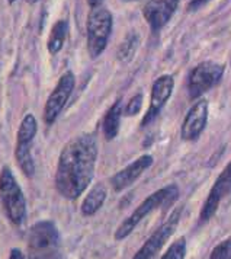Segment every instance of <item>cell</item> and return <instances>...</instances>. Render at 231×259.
Instances as JSON below:
<instances>
[{
    "label": "cell",
    "mask_w": 231,
    "mask_h": 259,
    "mask_svg": "<svg viewBox=\"0 0 231 259\" xmlns=\"http://www.w3.org/2000/svg\"><path fill=\"white\" fill-rule=\"evenodd\" d=\"M58 243L60 236L56 224L53 222H38L32 226L28 247H29V259H58Z\"/></svg>",
    "instance_id": "cell-4"
},
{
    "label": "cell",
    "mask_w": 231,
    "mask_h": 259,
    "mask_svg": "<svg viewBox=\"0 0 231 259\" xmlns=\"http://www.w3.org/2000/svg\"><path fill=\"white\" fill-rule=\"evenodd\" d=\"M112 31V15L105 8H93L87 16V50L92 59L104 53Z\"/></svg>",
    "instance_id": "cell-5"
},
{
    "label": "cell",
    "mask_w": 231,
    "mask_h": 259,
    "mask_svg": "<svg viewBox=\"0 0 231 259\" xmlns=\"http://www.w3.org/2000/svg\"><path fill=\"white\" fill-rule=\"evenodd\" d=\"M208 121V102L201 99L186 114L182 124V139L186 142H194L202 134Z\"/></svg>",
    "instance_id": "cell-13"
},
{
    "label": "cell",
    "mask_w": 231,
    "mask_h": 259,
    "mask_svg": "<svg viewBox=\"0 0 231 259\" xmlns=\"http://www.w3.org/2000/svg\"><path fill=\"white\" fill-rule=\"evenodd\" d=\"M177 195H179V189H177L176 185L164 187V188L156 191L154 194H151L150 197H147L146 200L143 201L138 207L131 212L122 223L118 226V229H116L115 232L116 240H122L127 236L131 235L134 232V229L141 223L143 219H146L154 210L172 204L177 198Z\"/></svg>",
    "instance_id": "cell-2"
},
{
    "label": "cell",
    "mask_w": 231,
    "mask_h": 259,
    "mask_svg": "<svg viewBox=\"0 0 231 259\" xmlns=\"http://www.w3.org/2000/svg\"><path fill=\"white\" fill-rule=\"evenodd\" d=\"M224 74V67L214 61H204L194 67L188 79V92L191 99H197L205 94L215 83L220 82Z\"/></svg>",
    "instance_id": "cell-7"
},
{
    "label": "cell",
    "mask_w": 231,
    "mask_h": 259,
    "mask_svg": "<svg viewBox=\"0 0 231 259\" xmlns=\"http://www.w3.org/2000/svg\"><path fill=\"white\" fill-rule=\"evenodd\" d=\"M69 34V24L66 21H58L56 25L53 26L51 32H50V38L47 42L48 51L51 54H57L58 51L64 46V41Z\"/></svg>",
    "instance_id": "cell-17"
},
{
    "label": "cell",
    "mask_w": 231,
    "mask_h": 259,
    "mask_svg": "<svg viewBox=\"0 0 231 259\" xmlns=\"http://www.w3.org/2000/svg\"><path fill=\"white\" fill-rule=\"evenodd\" d=\"M186 255V239L180 237L174 242L172 246L167 249V252L162 256V259H185Z\"/></svg>",
    "instance_id": "cell-19"
},
{
    "label": "cell",
    "mask_w": 231,
    "mask_h": 259,
    "mask_svg": "<svg viewBox=\"0 0 231 259\" xmlns=\"http://www.w3.org/2000/svg\"><path fill=\"white\" fill-rule=\"evenodd\" d=\"M209 0H191V3L188 5V11L189 12H195L198 9H201L204 5H207Z\"/></svg>",
    "instance_id": "cell-22"
},
{
    "label": "cell",
    "mask_w": 231,
    "mask_h": 259,
    "mask_svg": "<svg viewBox=\"0 0 231 259\" xmlns=\"http://www.w3.org/2000/svg\"><path fill=\"white\" fill-rule=\"evenodd\" d=\"M8 2H9V3H13V2H15V0H8Z\"/></svg>",
    "instance_id": "cell-26"
},
{
    "label": "cell",
    "mask_w": 231,
    "mask_h": 259,
    "mask_svg": "<svg viewBox=\"0 0 231 259\" xmlns=\"http://www.w3.org/2000/svg\"><path fill=\"white\" fill-rule=\"evenodd\" d=\"M173 86L174 80L170 74H163L154 82L151 88L150 106L146 112V117L141 121V125L150 124L151 121L159 115V112L162 111V108L169 101L170 95L173 92Z\"/></svg>",
    "instance_id": "cell-11"
},
{
    "label": "cell",
    "mask_w": 231,
    "mask_h": 259,
    "mask_svg": "<svg viewBox=\"0 0 231 259\" xmlns=\"http://www.w3.org/2000/svg\"><path fill=\"white\" fill-rule=\"evenodd\" d=\"M209 259H231V236L212 249Z\"/></svg>",
    "instance_id": "cell-20"
},
{
    "label": "cell",
    "mask_w": 231,
    "mask_h": 259,
    "mask_svg": "<svg viewBox=\"0 0 231 259\" xmlns=\"http://www.w3.org/2000/svg\"><path fill=\"white\" fill-rule=\"evenodd\" d=\"M104 0H87V3H89V6L90 8H99L101 6V3H102Z\"/></svg>",
    "instance_id": "cell-24"
},
{
    "label": "cell",
    "mask_w": 231,
    "mask_h": 259,
    "mask_svg": "<svg viewBox=\"0 0 231 259\" xmlns=\"http://www.w3.org/2000/svg\"><path fill=\"white\" fill-rule=\"evenodd\" d=\"M28 2H29V3H35L36 0H28Z\"/></svg>",
    "instance_id": "cell-25"
},
{
    "label": "cell",
    "mask_w": 231,
    "mask_h": 259,
    "mask_svg": "<svg viewBox=\"0 0 231 259\" xmlns=\"http://www.w3.org/2000/svg\"><path fill=\"white\" fill-rule=\"evenodd\" d=\"M127 2H131V0H127Z\"/></svg>",
    "instance_id": "cell-27"
},
{
    "label": "cell",
    "mask_w": 231,
    "mask_h": 259,
    "mask_svg": "<svg viewBox=\"0 0 231 259\" xmlns=\"http://www.w3.org/2000/svg\"><path fill=\"white\" fill-rule=\"evenodd\" d=\"M38 130V124L36 119L32 114L25 115V118L21 122V127L18 131V142H16V160L18 165L23 170V174L26 177H32L35 174L34 159L31 156V146H32V140H34L35 134Z\"/></svg>",
    "instance_id": "cell-6"
},
{
    "label": "cell",
    "mask_w": 231,
    "mask_h": 259,
    "mask_svg": "<svg viewBox=\"0 0 231 259\" xmlns=\"http://www.w3.org/2000/svg\"><path fill=\"white\" fill-rule=\"evenodd\" d=\"M105 198H106V189L101 184L96 185L83 201L81 214L83 215H93L98 210H101V207L104 205Z\"/></svg>",
    "instance_id": "cell-16"
},
{
    "label": "cell",
    "mask_w": 231,
    "mask_h": 259,
    "mask_svg": "<svg viewBox=\"0 0 231 259\" xmlns=\"http://www.w3.org/2000/svg\"><path fill=\"white\" fill-rule=\"evenodd\" d=\"M0 201L8 219L21 226L26 219V201L9 167H3L0 172Z\"/></svg>",
    "instance_id": "cell-3"
},
{
    "label": "cell",
    "mask_w": 231,
    "mask_h": 259,
    "mask_svg": "<svg viewBox=\"0 0 231 259\" xmlns=\"http://www.w3.org/2000/svg\"><path fill=\"white\" fill-rule=\"evenodd\" d=\"M179 0H149L143 9V15L150 25L151 31L157 32L170 21Z\"/></svg>",
    "instance_id": "cell-12"
},
{
    "label": "cell",
    "mask_w": 231,
    "mask_h": 259,
    "mask_svg": "<svg viewBox=\"0 0 231 259\" xmlns=\"http://www.w3.org/2000/svg\"><path fill=\"white\" fill-rule=\"evenodd\" d=\"M9 259H26L23 256V253L19 250V249H13L9 255Z\"/></svg>",
    "instance_id": "cell-23"
},
{
    "label": "cell",
    "mask_w": 231,
    "mask_h": 259,
    "mask_svg": "<svg viewBox=\"0 0 231 259\" xmlns=\"http://www.w3.org/2000/svg\"><path fill=\"white\" fill-rule=\"evenodd\" d=\"M141 105H143V95L137 94L135 96H132V99L128 102L127 109V115H137L140 111H141Z\"/></svg>",
    "instance_id": "cell-21"
},
{
    "label": "cell",
    "mask_w": 231,
    "mask_h": 259,
    "mask_svg": "<svg viewBox=\"0 0 231 259\" xmlns=\"http://www.w3.org/2000/svg\"><path fill=\"white\" fill-rule=\"evenodd\" d=\"M74 84H76V79H74V74L71 71L64 73L60 77L56 89L53 91V94L50 95V98L47 99L45 108H44V121H45V124L51 125L57 119L60 112L63 111L64 105L69 101L70 95L74 89Z\"/></svg>",
    "instance_id": "cell-8"
},
{
    "label": "cell",
    "mask_w": 231,
    "mask_h": 259,
    "mask_svg": "<svg viewBox=\"0 0 231 259\" xmlns=\"http://www.w3.org/2000/svg\"><path fill=\"white\" fill-rule=\"evenodd\" d=\"M98 144L92 134L70 140L61 150L56 174V188L67 200H76L92 182Z\"/></svg>",
    "instance_id": "cell-1"
},
{
    "label": "cell",
    "mask_w": 231,
    "mask_h": 259,
    "mask_svg": "<svg viewBox=\"0 0 231 259\" xmlns=\"http://www.w3.org/2000/svg\"><path fill=\"white\" fill-rule=\"evenodd\" d=\"M231 192V162L225 166V169L220 174V177L217 178L215 184L212 185V188L209 191L208 198L205 201L201 214H199V220L202 223L208 222L209 219L217 212L220 207L221 201L224 200Z\"/></svg>",
    "instance_id": "cell-10"
},
{
    "label": "cell",
    "mask_w": 231,
    "mask_h": 259,
    "mask_svg": "<svg viewBox=\"0 0 231 259\" xmlns=\"http://www.w3.org/2000/svg\"><path fill=\"white\" fill-rule=\"evenodd\" d=\"M151 163H153V157L149 154H144V156L138 157L135 162H132L131 165H128L122 170H119L111 179V184H112L114 189L122 191V189L131 187L150 167Z\"/></svg>",
    "instance_id": "cell-14"
},
{
    "label": "cell",
    "mask_w": 231,
    "mask_h": 259,
    "mask_svg": "<svg viewBox=\"0 0 231 259\" xmlns=\"http://www.w3.org/2000/svg\"><path fill=\"white\" fill-rule=\"evenodd\" d=\"M140 44V38L135 32L128 34V36L122 41V44L118 48V59L122 61H128L132 59V56L135 54L137 47Z\"/></svg>",
    "instance_id": "cell-18"
},
{
    "label": "cell",
    "mask_w": 231,
    "mask_h": 259,
    "mask_svg": "<svg viewBox=\"0 0 231 259\" xmlns=\"http://www.w3.org/2000/svg\"><path fill=\"white\" fill-rule=\"evenodd\" d=\"M180 210H174L172 215L169 217V220L166 223H163L153 235L149 237V240L140 247V250L135 253V256L132 259H154L156 255L160 252V249L164 246V243L170 239V236L173 235L179 220H180Z\"/></svg>",
    "instance_id": "cell-9"
},
{
    "label": "cell",
    "mask_w": 231,
    "mask_h": 259,
    "mask_svg": "<svg viewBox=\"0 0 231 259\" xmlns=\"http://www.w3.org/2000/svg\"><path fill=\"white\" fill-rule=\"evenodd\" d=\"M121 114H122V101L118 99L114 105L109 108L104 118V134L106 140L115 139L118 131H119V124H121Z\"/></svg>",
    "instance_id": "cell-15"
}]
</instances>
